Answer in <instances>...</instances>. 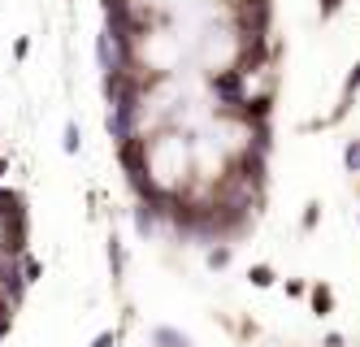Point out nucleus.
<instances>
[{
  "label": "nucleus",
  "instance_id": "obj_1",
  "mask_svg": "<svg viewBox=\"0 0 360 347\" xmlns=\"http://www.w3.org/2000/svg\"><path fill=\"white\" fill-rule=\"evenodd\" d=\"M248 70H217L213 74V96H217L222 105H231V109H239L243 100H248Z\"/></svg>",
  "mask_w": 360,
  "mask_h": 347
},
{
  "label": "nucleus",
  "instance_id": "obj_2",
  "mask_svg": "<svg viewBox=\"0 0 360 347\" xmlns=\"http://www.w3.org/2000/svg\"><path fill=\"white\" fill-rule=\"evenodd\" d=\"M356 91H360V61L352 65V74H348V82H343V96H339V109H334V118H330V122H339V118H343V113H348V109H352V96H356Z\"/></svg>",
  "mask_w": 360,
  "mask_h": 347
},
{
  "label": "nucleus",
  "instance_id": "obj_3",
  "mask_svg": "<svg viewBox=\"0 0 360 347\" xmlns=\"http://www.w3.org/2000/svg\"><path fill=\"white\" fill-rule=\"evenodd\" d=\"M152 339H156V347H191V343H187L183 335H174V330H165V326H161Z\"/></svg>",
  "mask_w": 360,
  "mask_h": 347
},
{
  "label": "nucleus",
  "instance_id": "obj_4",
  "mask_svg": "<svg viewBox=\"0 0 360 347\" xmlns=\"http://www.w3.org/2000/svg\"><path fill=\"white\" fill-rule=\"evenodd\" d=\"M61 148H65V152H70V157L78 152V148H83V130H78L74 122H70V126H65V139H61Z\"/></svg>",
  "mask_w": 360,
  "mask_h": 347
},
{
  "label": "nucleus",
  "instance_id": "obj_5",
  "mask_svg": "<svg viewBox=\"0 0 360 347\" xmlns=\"http://www.w3.org/2000/svg\"><path fill=\"white\" fill-rule=\"evenodd\" d=\"M343 165H348L352 174H360V139H352V143H348V152H343Z\"/></svg>",
  "mask_w": 360,
  "mask_h": 347
},
{
  "label": "nucleus",
  "instance_id": "obj_6",
  "mask_svg": "<svg viewBox=\"0 0 360 347\" xmlns=\"http://www.w3.org/2000/svg\"><path fill=\"white\" fill-rule=\"evenodd\" d=\"M208 265H213V269H226V265H231V247H213V252H208Z\"/></svg>",
  "mask_w": 360,
  "mask_h": 347
},
{
  "label": "nucleus",
  "instance_id": "obj_7",
  "mask_svg": "<svg viewBox=\"0 0 360 347\" xmlns=\"http://www.w3.org/2000/svg\"><path fill=\"white\" fill-rule=\"evenodd\" d=\"M248 278H252L256 287H273V269H269V265H256V269H252Z\"/></svg>",
  "mask_w": 360,
  "mask_h": 347
},
{
  "label": "nucleus",
  "instance_id": "obj_8",
  "mask_svg": "<svg viewBox=\"0 0 360 347\" xmlns=\"http://www.w3.org/2000/svg\"><path fill=\"white\" fill-rule=\"evenodd\" d=\"M109 265H113V278H122V243L118 239L109 243Z\"/></svg>",
  "mask_w": 360,
  "mask_h": 347
},
{
  "label": "nucleus",
  "instance_id": "obj_9",
  "mask_svg": "<svg viewBox=\"0 0 360 347\" xmlns=\"http://www.w3.org/2000/svg\"><path fill=\"white\" fill-rule=\"evenodd\" d=\"M317 9H321V22H330L334 13L343 9V0H317Z\"/></svg>",
  "mask_w": 360,
  "mask_h": 347
},
{
  "label": "nucleus",
  "instance_id": "obj_10",
  "mask_svg": "<svg viewBox=\"0 0 360 347\" xmlns=\"http://www.w3.org/2000/svg\"><path fill=\"white\" fill-rule=\"evenodd\" d=\"M313 304H317V312H330L334 300H330V291H325V287H317V291H313Z\"/></svg>",
  "mask_w": 360,
  "mask_h": 347
},
{
  "label": "nucleus",
  "instance_id": "obj_11",
  "mask_svg": "<svg viewBox=\"0 0 360 347\" xmlns=\"http://www.w3.org/2000/svg\"><path fill=\"white\" fill-rule=\"evenodd\" d=\"M26 53H30V39H18V44H13V57H18V61H22Z\"/></svg>",
  "mask_w": 360,
  "mask_h": 347
},
{
  "label": "nucleus",
  "instance_id": "obj_12",
  "mask_svg": "<svg viewBox=\"0 0 360 347\" xmlns=\"http://www.w3.org/2000/svg\"><path fill=\"white\" fill-rule=\"evenodd\" d=\"M91 347H113V335H100V339H96Z\"/></svg>",
  "mask_w": 360,
  "mask_h": 347
}]
</instances>
